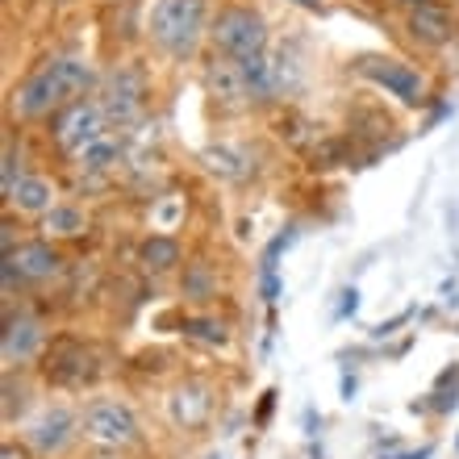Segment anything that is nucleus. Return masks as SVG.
Listing matches in <instances>:
<instances>
[{
  "mask_svg": "<svg viewBox=\"0 0 459 459\" xmlns=\"http://www.w3.org/2000/svg\"><path fill=\"white\" fill-rule=\"evenodd\" d=\"M201 163H205L218 180H247L251 176V155L242 151V146H226V143H218V146H205L201 151Z\"/></svg>",
  "mask_w": 459,
  "mask_h": 459,
  "instance_id": "dca6fc26",
  "label": "nucleus"
},
{
  "mask_svg": "<svg viewBox=\"0 0 459 459\" xmlns=\"http://www.w3.org/2000/svg\"><path fill=\"white\" fill-rule=\"evenodd\" d=\"M25 171H22V151L13 143H4V168H0V193L9 196L13 188H17V180H22Z\"/></svg>",
  "mask_w": 459,
  "mask_h": 459,
  "instance_id": "4be33fe9",
  "label": "nucleus"
},
{
  "mask_svg": "<svg viewBox=\"0 0 459 459\" xmlns=\"http://www.w3.org/2000/svg\"><path fill=\"white\" fill-rule=\"evenodd\" d=\"M105 134H113V121H109V113L100 109L97 97L75 100V105H67L63 113L50 117V138H55V146H59L63 155H72V159H80Z\"/></svg>",
  "mask_w": 459,
  "mask_h": 459,
  "instance_id": "39448f33",
  "label": "nucleus"
},
{
  "mask_svg": "<svg viewBox=\"0 0 459 459\" xmlns=\"http://www.w3.org/2000/svg\"><path fill=\"white\" fill-rule=\"evenodd\" d=\"M292 4H309V9H314V4H317V0H292Z\"/></svg>",
  "mask_w": 459,
  "mask_h": 459,
  "instance_id": "2f4dec72",
  "label": "nucleus"
},
{
  "mask_svg": "<svg viewBox=\"0 0 459 459\" xmlns=\"http://www.w3.org/2000/svg\"><path fill=\"white\" fill-rule=\"evenodd\" d=\"M92 459H121L117 451H100V455H92Z\"/></svg>",
  "mask_w": 459,
  "mask_h": 459,
  "instance_id": "c756f323",
  "label": "nucleus"
},
{
  "mask_svg": "<svg viewBox=\"0 0 459 459\" xmlns=\"http://www.w3.org/2000/svg\"><path fill=\"white\" fill-rule=\"evenodd\" d=\"M47 376L50 380H59V385H88L92 376H97V355L84 347V342H59V347H50L47 355Z\"/></svg>",
  "mask_w": 459,
  "mask_h": 459,
  "instance_id": "f8f14e48",
  "label": "nucleus"
},
{
  "mask_svg": "<svg viewBox=\"0 0 459 459\" xmlns=\"http://www.w3.org/2000/svg\"><path fill=\"white\" fill-rule=\"evenodd\" d=\"M443 117H451V105H438V109L430 113V117H426V130H430V126H438Z\"/></svg>",
  "mask_w": 459,
  "mask_h": 459,
  "instance_id": "a878e982",
  "label": "nucleus"
},
{
  "mask_svg": "<svg viewBox=\"0 0 459 459\" xmlns=\"http://www.w3.org/2000/svg\"><path fill=\"white\" fill-rule=\"evenodd\" d=\"M97 100L100 109L109 113V121L117 130L134 126V121L146 113V80L138 67H113V72L100 75L97 84Z\"/></svg>",
  "mask_w": 459,
  "mask_h": 459,
  "instance_id": "423d86ee",
  "label": "nucleus"
},
{
  "mask_svg": "<svg viewBox=\"0 0 459 459\" xmlns=\"http://www.w3.org/2000/svg\"><path fill=\"white\" fill-rule=\"evenodd\" d=\"M359 72L372 80L376 88H385L388 97H397L401 105H410V109H418V105H426V75L413 72L410 63L401 59H380V55H368V59H359Z\"/></svg>",
  "mask_w": 459,
  "mask_h": 459,
  "instance_id": "1a4fd4ad",
  "label": "nucleus"
},
{
  "mask_svg": "<svg viewBox=\"0 0 459 459\" xmlns=\"http://www.w3.org/2000/svg\"><path fill=\"white\" fill-rule=\"evenodd\" d=\"M209 0H155L146 17V34L168 59H193L209 38Z\"/></svg>",
  "mask_w": 459,
  "mask_h": 459,
  "instance_id": "f03ea898",
  "label": "nucleus"
},
{
  "mask_svg": "<svg viewBox=\"0 0 459 459\" xmlns=\"http://www.w3.org/2000/svg\"><path fill=\"white\" fill-rule=\"evenodd\" d=\"M213 289H218V280H213V272H209L205 264H188V267H184V297L205 301V297H213Z\"/></svg>",
  "mask_w": 459,
  "mask_h": 459,
  "instance_id": "412c9836",
  "label": "nucleus"
},
{
  "mask_svg": "<svg viewBox=\"0 0 459 459\" xmlns=\"http://www.w3.org/2000/svg\"><path fill=\"white\" fill-rule=\"evenodd\" d=\"M84 230H88V218L80 205H55L42 218V234L47 238H80Z\"/></svg>",
  "mask_w": 459,
  "mask_h": 459,
  "instance_id": "6ab92c4d",
  "label": "nucleus"
},
{
  "mask_svg": "<svg viewBox=\"0 0 459 459\" xmlns=\"http://www.w3.org/2000/svg\"><path fill=\"white\" fill-rule=\"evenodd\" d=\"M13 230H17V226H13V218H4V226H0V247H4V255H9V251H17V247H22V242L13 238Z\"/></svg>",
  "mask_w": 459,
  "mask_h": 459,
  "instance_id": "b1692460",
  "label": "nucleus"
},
{
  "mask_svg": "<svg viewBox=\"0 0 459 459\" xmlns=\"http://www.w3.org/2000/svg\"><path fill=\"white\" fill-rule=\"evenodd\" d=\"M180 330H184V339L205 342V347H226V342H230L226 322H221V317H209V314H193V317H184Z\"/></svg>",
  "mask_w": 459,
  "mask_h": 459,
  "instance_id": "aec40b11",
  "label": "nucleus"
},
{
  "mask_svg": "<svg viewBox=\"0 0 459 459\" xmlns=\"http://www.w3.org/2000/svg\"><path fill=\"white\" fill-rule=\"evenodd\" d=\"M405 34H410V42H418V47L438 50L455 38V17H451V9H443L438 0H426V4L405 13Z\"/></svg>",
  "mask_w": 459,
  "mask_h": 459,
  "instance_id": "9b49d317",
  "label": "nucleus"
},
{
  "mask_svg": "<svg viewBox=\"0 0 459 459\" xmlns=\"http://www.w3.org/2000/svg\"><path fill=\"white\" fill-rule=\"evenodd\" d=\"M138 264H143L151 276H168V272L180 267V242L171 238V234H151V238H143V247H138Z\"/></svg>",
  "mask_w": 459,
  "mask_h": 459,
  "instance_id": "a211bd4d",
  "label": "nucleus"
},
{
  "mask_svg": "<svg viewBox=\"0 0 459 459\" xmlns=\"http://www.w3.org/2000/svg\"><path fill=\"white\" fill-rule=\"evenodd\" d=\"M100 84V75L92 72V63L80 55H55L42 67L25 75L17 92H13V113L22 121H47L63 113L67 105L84 100L92 88Z\"/></svg>",
  "mask_w": 459,
  "mask_h": 459,
  "instance_id": "f257e3e1",
  "label": "nucleus"
},
{
  "mask_svg": "<svg viewBox=\"0 0 459 459\" xmlns=\"http://www.w3.org/2000/svg\"><path fill=\"white\" fill-rule=\"evenodd\" d=\"M272 401H276V388H267V393H264V401H259V413H255V426L267 422V413H272Z\"/></svg>",
  "mask_w": 459,
  "mask_h": 459,
  "instance_id": "393cba45",
  "label": "nucleus"
},
{
  "mask_svg": "<svg viewBox=\"0 0 459 459\" xmlns=\"http://www.w3.org/2000/svg\"><path fill=\"white\" fill-rule=\"evenodd\" d=\"M205 92L218 100L221 109H242V105H251L247 97V80H242L238 63L218 55L213 63H205Z\"/></svg>",
  "mask_w": 459,
  "mask_h": 459,
  "instance_id": "4468645a",
  "label": "nucleus"
},
{
  "mask_svg": "<svg viewBox=\"0 0 459 459\" xmlns=\"http://www.w3.org/2000/svg\"><path fill=\"white\" fill-rule=\"evenodd\" d=\"M0 459H25L22 447H13V443H4V451H0Z\"/></svg>",
  "mask_w": 459,
  "mask_h": 459,
  "instance_id": "cd10ccee",
  "label": "nucleus"
},
{
  "mask_svg": "<svg viewBox=\"0 0 459 459\" xmlns=\"http://www.w3.org/2000/svg\"><path fill=\"white\" fill-rule=\"evenodd\" d=\"M63 272V255L50 238H34L22 242L17 251L4 255L0 276H4V297H13V284H42V280L59 276Z\"/></svg>",
  "mask_w": 459,
  "mask_h": 459,
  "instance_id": "6e6552de",
  "label": "nucleus"
},
{
  "mask_svg": "<svg viewBox=\"0 0 459 459\" xmlns=\"http://www.w3.org/2000/svg\"><path fill=\"white\" fill-rule=\"evenodd\" d=\"M42 347H47V326L38 322L34 314H25V309H17V314H4V334H0V355H4V368H25L30 359H38L42 355Z\"/></svg>",
  "mask_w": 459,
  "mask_h": 459,
  "instance_id": "9d476101",
  "label": "nucleus"
},
{
  "mask_svg": "<svg viewBox=\"0 0 459 459\" xmlns=\"http://www.w3.org/2000/svg\"><path fill=\"white\" fill-rule=\"evenodd\" d=\"M55 196H59V193H55V184H50L47 176H34V171H25L22 180H17V188H13L4 201H9L17 213H30V218H47L50 209L59 205Z\"/></svg>",
  "mask_w": 459,
  "mask_h": 459,
  "instance_id": "2eb2a0df",
  "label": "nucleus"
},
{
  "mask_svg": "<svg viewBox=\"0 0 459 459\" xmlns=\"http://www.w3.org/2000/svg\"><path fill=\"white\" fill-rule=\"evenodd\" d=\"M342 401H355V376H342Z\"/></svg>",
  "mask_w": 459,
  "mask_h": 459,
  "instance_id": "bb28decb",
  "label": "nucleus"
},
{
  "mask_svg": "<svg viewBox=\"0 0 459 459\" xmlns=\"http://www.w3.org/2000/svg\"><path fill=\"white\" fill-rule=\"evenodd\" d=\"M171 422L184 426V430H196V426L209 422V413H213V388L205 380H184V385L171 388Z\"/></svg>",
  "mask_w": 459,
  "mask_h": 459,
  "instance_id": "ddd939ff",
  "label": "nucleus"
},
{
  "mask_svg": "<svg viewBox=\"0 0 459 459\" xmlns=\"http://www.w3.org/2000/svg\"><path fill=\"white\" fill-rule=\"evenodd\" d=\"M430 451H435V447H422V451H405V455H397V459H430Z\"/></svg>",
  "mask_w": 459,
  "mask_h": 459,
  "instance_id": "c85d7f7f",
  "label": "nucleus"
},
{
  "mask_svg": "<svg viewBox=\"0 0 459 459\" xmlns=\"http://www.w3.org/2000/svg\"><path fill=\"white\" fill-rule=\"evenodd\" d=\"M401 4H405V9H418V4H426V0H401Z\"/></svg>",
  "mask_w": 459,
  "mask_h": 459,
  "instance_id": "7c9ffc66",
  "label": "nucleus"
},
{
  "mask_svg": "<svg viewBox=\"0 0 459 459\" xmlns=\"http://www.w3.org/2000/svg\"><path fill=\"white\" fill-rule=\"evenodd\" d=\"M121 159H126V143H121V134H105V138H97L84 155L75 159V168L84 171V176H109Z\"/></svg>",
  "mask_w": 459,
  "mask_h": 459,
  "instance_id": "f3484780",
  "label": "nucleus"
},
{
  "mask_svg": "<svg viewBox=\"0 0 459 459\" xmlns=\"http://www.w3.org/2000/svg\"><path fill=\"white\" fill-rule=\"evenodd\" d=\"M209 42L226 59H247V55H264L267 50V22L247 4H230L218 9L209 22Z\"/></svg>",
  "mask_w": 459,
  "mask_h": 459,
  "instance_id": "20e7f679",
  "label": "nucleus"
},
{
  "mask_svg": "<svg viewBox=\"0 0 459 459\" xmlns=\"http://www.w3.org/2000/svg\"><path fill=\"white\" fill-rule=\"evenodd\" d=\"M80 435L97 451H117L121 455L126 447L143 443V426H138V413L126 401L97 397V401H88L84 413H80Z\"/></svg>",
  "mask_w": 459,
  "mask_h": 459,
  "instance_id": "7ed1b4c3",
  "label": "nucleus"
},
{
  "mask_svg": "<svg viewBox=\"0 0 459 459\" xmlns=\"http://www.w3.org/2000/svg\"><path fill=\"white\" fill-rule=\"evenodd\" d=\"M339 297H342V301H339V309H334V317H339V322H342V317H355V309H359V289L351 284V289H342Z\"/></svg>",
  "mask_w": 459,
  "mask_h": 459,
  "instance_id": "5701e85b",
  "label": "nucleus"
},
{
  "mask_svg": "<svg viewBox=\"0 0 459 459\" xmlns=\"http://www.w3.org/2000/svg\"><path fill=\"white\" fill-rule=\"evenodd\" d=\"M80 435V418H75L67 405H47V410H38L30 422L22 426V443L30 455L38 459H55L75 443Z\"/></svg>",
  "mask_w": 459,
  "mask_h": 459,
  "instance_id": "0eeeda50",
  "label": "nucleus"
}]
</instances>
